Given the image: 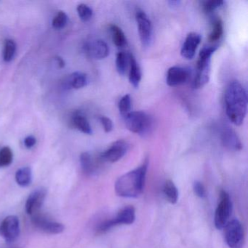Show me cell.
<instances>
[{
	"label": "cell",
	"instance_id": "obj_5",
	"mask_svg": "<svg viewBox=\"0 0 248 248\" xmlns=\"http://www.w3.org/2000/svg\"><path fill=\"white\" fill-rule=\"evenodd\" d=\"M232 202L229 194L225 191H222L220 194V201L215 213V226L216 229H224L229 217L232 215Z\"/></svg>",
	"mask_w": 248,
	"mask_h": 248
},
{
	"label": "cell",
	"instance_id": "obj_10",
	"mask_svg": "<svg viewBox=\"0 0 248 248\" xmlns=\"http://www.w3.org/2000/svg\"><path fill=\"white\" fill-rule=\"evenodd\" d=\"M129 145L123 140H119L113 143L107 150L101 154V158L104 162H118L122 159L128 151Z\"/></svg>",
	"mask_w": 248,
	"mask_h": 248
},
{
	"label": "cell",
	"instance_id": "obj_4",
	"mask_svg": "<svg viewBox=\"0 0 248 248\" xmlns=\"http://www.w3.org/2000/svg\"><path fill=\"white\" fill-rule=\"evenodd\" d=\"M124 119L126 127L132 133L144 136L152 130L153 120L144 111H131Z\"/></svg>",
	"mask_w": 248,
	"mask_h": 248
},
{
	"label": "cell",
	"instance_id": "obj_29",
	"mask_svg": "<svg viewBox=\"0 0 248 248\" xmlns=\"http://www.w3.org/2000/svg\"><path fill=\"white\" fill-rule=\"evenodd\" d=\"M78 13L79 18L84 22H88L92 18L93 10L85 4H80L78 7Z\"/></svg>",
	"mask_w": 248,
	"mask_h": 248
},
{
	"label": "cell",
	"instance_id": "obj_17",
	"mask_svg": "<svg viewBox=\"0 0 248 248\" xmlns=\"http://www.w3.org/2000/svg\"><path fill=\"white\" fill-rule=\"evenodd\" d=\"M129 81L130 83L138 88L141 80V71L137 61L133 54H130V68H129Z\"/></svg>",
	"mask_w": 248,
	"mask_h": 248
},
{
	"label": "cell",
	"instance_id": "obj_20",
	"mask_svg": "<svg viewBox=\"0 0 248 248\" xmlns=\"http://www.w3.org/2000/svg\"><path fill=\"white\" fill-rule=\"evenodd\" d=\"M72 124L78 130L87 135L93 133L92 128L86 117L79 113H76L72 117Z\"/></svg>",
	"mask_w": 248,
	"mask_h": 248
},
{
	"label": "cell",
	"instance_id": "obj_24",
	"mask_svg": "<svg viewBox=\"0 0 248 248\" xmlns=\"http://www.w3.org/2000/svg\"><path fill=\"white\" fill-rule=\"evenodd\" d=\"M223 34V24L220 18H216L212 22V30L209 35L211 43L218 41Z\"/></svg>",
	"mask_w": 248,
	"mask_h": 248
},
{
	"label": "cell",
	"instance_id": "obj_23",
	"mask_svg": "<svg viewBox=\"0 0 248 248\" xmlns=\"http://www.w3.org/2000/svg\"><path fill=\"white\" fill-rule=\"evenodd\" d=\"M32 180L31 168L29 167L21 168L16 173V181L21 186L26 187L30 185Z\"/></svg>",
	"mask_w": 248,
	"mask_h": 248
},
{
	"label": "cell",
	"instance_id": "obj_15",
	"mask_svg": "<svg viewBox=\"0 0 248 248\" xmlns=\"http://www.w3.org/2000/svg\"><path fill=\"white\" fill-rule=\"evenodd\" d=\"M47 194L46 188H38L33 191L27 199L26 202V211L28 214L33 215L38 213L44 203Z\"/></svg>",
	"mask_w": 248,
	"mask_h": 248
},
{
	"label": "cell",
	"instance_id": "obj_31",
	"mask_svg": "<svg viewBox=\"0 0 248 248\" xmlns=\"http://www.w3.org/2000/svg\"><path fill=\"white\" fill-rule=\"evenodd\" d=\"M68 16L63 11H59L53 21V27L56 30H62L67 24Z\"/></svg>",
	"mask_w": 248,
	"mask_h": 248
},
{
	"label": "cell",
	"instance_id": "obj_21",
	"mask_svg": "<svg viewBox=\"0 0 248 248\" xmlns=\"http://www.w3.org/2000/svg\"><path fill=\"white\" fill-rule=\"evenodd\" d=\"M109 30L114 44L117 47H120V48L125 47L127 43V38L121 28H120L118 26L111 24L110 26Z\"/></svg>",
	"mask_w": 248,
	"mask_h": 248
},
{
	"label": "cell",
	"instance_id": "obj_25",
	"mask_svg": "<svg viewBox=\"0 0 248 248\" xmlns=\"http://www.w3.org/2000/svg\"><path fill=\"white\" fill-rule=\"evenodd\" d=\"M164 194L167 200L171 204H175L178 201V191L174 183L170 180H168L165 183L163 188Z\"/></svg>",
	"mask_w": 248,
	"mask_h": 248
},
{
	"label": "cell",
	"instance_id": "obj_2",
	"mask_svg": "<svg viewBox=\"0 0 248 248\" xmlns=\"http://www.w3.org/2000/svg\"><path fill=\"white\" fill-rule=\"evenodd\" d=\"M148 165L149 161L146 159L140 167L120 177L115 184L117 195L127 198L140 196L144 188Z\"/></svg>",
	"mask_w": 248,
	"mask_h": 248
},
{
	"label": "cell",
	"instance_id": "obj_22",
	"mask_svg": "<svg viewBox=\"0 0 248 248\" xmlns=\"http://www.w3.org/2000/svg\"><path fill=\"white\" fill-rule=\"evenodd\" d=\"M87 84V75L82 72H75L68 78V85L74 89H80L86 86Z\"/></svg>",
	"mask_w": 248,
	"mask_h": 248
},
{
	"label": "cell",
	"instance_id": "obj_11",
	"mask_svg": "<svg viewBox=\"0 0 248 248\" xmlns=\"http://www.w3.org/2000/svg\"><path fill=\"white\" fill-rule=\"evenodd\" d=\"M32 223L37 229L50 234H58L64 231V226L62 223L51 221L38 213L33 215Z\"/></svg>",
	"mask_w": 248,
	"mask_h": 248
},
{
	"label": "cell",
	"instance_id": "obj_18",
	"mask_svg": "<svg viewBox=\"0 0 248 248\" xmlns=\"http://www.w3.org/2000/svg\"><path fill=\"white\" fill-rule=\"evenodd\" d=\"M80 163L82 170L87 175H92L97 172L98 164L88 152H84L81 155Z\"/></svg>",
	"mask_w": 248,
	"mask_h": 248
},
{
	"label": "cell",
	"instance_id": "obj_1",
	"mask_svg": "<svg viewBox=\"0 0 248 248\" xmlns=\"http://www.w3.org/2000/svg\"><path fill=\"white\" fill-rule=\"evenodd\" d=\"M225 106L229 120L235 125H241L246 117L248 95L244 87L237 81L230 82L226 88Z\"/></svg>",
	"mask_w": 248,
	"mask_h": 248
},
{
	"label": "cell",
	"instance_id": "obj_3",
	"mask_svg": "<svg viewBox=\"0 0 248 248\" xmlns=\"http://www.w3.org/2000/svg\"><path fill=\"white\" fill-rule=\"evenodd\" d=\"M218 48L217 45L204 46L199 54L197 63V72L194 81V87L197 89L203 88L208 83L211 69V57Z\"/></svg>",
	"mask_w": 248,
	"mask_h": 248
},
{
	"label": "cell",
	"instance_id": "obj_32",
	"mask_svg": "<svg viewBox=\"0 0 248 248\" xmlns=\"http://www.w3.org/2000/svg\"><path fill=\"white\" fill-rule=\"evenodd\" d=\"M99 120L106 133H110L113 130V123L111 119L106 116H101Z\"/></svg>",
	"mask_w": 248,
	"mask_h": 248
},
{
	"label": "cell",
	"instance_id": "obj_9",
	"mask_svg": "<svg viewBox=\"0 0 248 248\" xmlns=\"http://www.w3.org/2000/svg\"><path fill=\"white\" fill-rule=\"evenodd\" d=\"M19 219L17 216H8L0 224V235L6 242H14L19 236Z\"/></svg>",
	"mask_w": 248,
	"mask_h": 248
},
{
	"label": "cell",
	"instance_id": "obj_13",
	"mask_svg": "<svg viewBox=\"0 0 248 248\" xmlns=\"http://www.w3.org/2000/svg\"><path fill=\"white\" fill-rule=\"evenodd\" d=\"M85 48L88 56L95 60H102L109 54L108 45L102 40H93L87 43Z\"/></svg>",
	"mask_w": 248,
	"mask_h": 248
},
{
	"label": "cell",
	"instance_id": "obj_34",
	"mask_svg": "<svg viewBox=\"0 0 248 248\" xmlns=\"http://www.w3.org/2000/svg\"><path fill=\"white\" fill-rule=\"evenodd\" d=\"M37 143V140L35 138L32 136H27L25 139H24V144H25L26 147L27 149H31L34 145Z\"/></svg>",
	"mask_w": 248,
	"mask_h": 248
},
{
	"label": "cell",
	"instance_id": "obj_35",
	"mask_svg": "<svg viewBox=\"0 0 248 248\" xmlns=\"http://www.w3.org/2000/svg\"><path fill=\"white\" fill-rule=\"evenodd\" d=\"M55 61H56V64L58 65L59 68L64 67L65 62L63 60V59L58 56V57L55 58Z\"/></svg>",
	"mask_w": 248,
	"mask_h": 248
},
{
	"label": "cell",
	"instance_id": "obj_19",
	"mask_svg": "<svg viewBox=\"0 0 248 248\" xmlns=\"http://www.w3.org/2000/svg\"><path fill=\"white\" fill-rule=\"evenodd\" d=\"M130 54L131 53L124 51H120L117 53L116 68L120 75H124L128 72L130 68Z\"/></svg>",
	"mask_w": 248,
	"mask_h": 248
},
{
	"label": "cell",
	"instance_id": "obj_12",
	"mask_svg": "<svg viewBox=\"0 0 248 248\" xmlns=\"http://www.w3.org/2000/svg\"><path fill=\"white\" fill-rule=\"evenodd\" d=\"M201 40V35L198 33H189L186 37L185 41L181 47V54L182 57L187 60L194 59Z\"/></svg>",
	"mask_w": 248,
	"mask_h": 248
},
{
	"label": "cell",
	"instance_id": "obj_7",
	"mask_svg": "<svg viewBox=\"0 0 248 248\" xmlns=\"http://www.w3.org/2000/svg\"><path fill=\"white\" fill-rule=\"evenodd\" d=\"M136 219V210L133 206H127L119 212L114 218L106 220L98 226V231L105 232L117 225H130L133 223Z\"/></svg>",
	"mask_w": 248,
	"mask_h": 248
},
{
	"label": "cell",
	"instance_id": "obj_26",
	"mask_svg": "<svg viewBox=\"0 0 248 248\" xmlns=\"http://www.w3.org/2000/svg\"><path fill=\"white\" fill-rule=\"evenodd\" d=\"M16 51V45L12 40H7L4 45L3 59L6 62L13 60Z\"/></svg>",
	"mask_w": 248,
	"mask_h": 248
},
{
	"label": "cell",
	"instance_id": "obj_6",
	"mask_svg": "<svg viewBox=\"0 0 248 248\" xmlns=\"http://www.w3.org/2000/svg\"><path fill=\"white\" fill-rule=\"evenodd\" d=\"M225 240L230 248H242L243 247V227L236 219L229 220L224 227Z\"/></svg>",
	"mask_w": 248,
	"mask_h": 248
},
{
	"label": "cell",
	"instance_id": "obj_16",
	"mask_svg": "<svg viewBox=\"0 0 248 248\" xmlns=\"http://www.w3.org/2000/svg\"><path fill=\"white\" fill-rule=\"evenodd\" d=\"M221 141L223 146L229 150L239 151L242 149L240 139L232 129L226 128L223 130L221 134Z\"/></svg>",
	"mask_w": 248,
	"mask_h": 248
},
{
	"label": "cell",
	"instance_id": "obj_8",
	"mask_svg": "<svg viewBox=\"0 0 248 248\" xmlns=\"http://www.w3.org/2000/svg\"><path fill=\"white\" fill-rule=\"evenodd\" d=\"M136 19L142 46L144 47H149L153 39V27L152 21L146 13L140 9L136 11Z\"/></svg>",
	"mask_w": 248,
	"mask_h": 248
},
{
	"label": "cell",
	"instance_id": "obj_28",
	"mask_svg": "<svg viewBox=\"0 0 248 248\" xmlns=\"http://www.w3.org/2000/svg\"><path fill=\"white\" fill-rule=\"evenodd\" d=\"M14 159V154L11 148L5 146L0 150V168L11 165Z\"/></svg>",
	"mask_w": 248,
	"mask_h": 248
},
{
	"label": "cell",
	"instance_id": "obj_27",
	"mask_svg": "<svg viewBox=\"0 0 248 248\" xmlns=\"http://www.w3.org/2000/svg\"><path fill=\"white\" fill-rule=\"evenodd\" d=\"M119 111L123 117H125L129 113L131 112L132 100L130 95H125L120 99L118 104Z\"/></svg>",
	"mask_w": 248,
	"mask_h": 248
},
{
	"label": "cell",
	"instance_id": "obj_33",
	"mask_svg": "<svg viewBox=\"0 0 248 248\" xmlns=\"http://www.w3.org/2000/svg\"><path fill=\"white\" fill-rule=\"evenodd\" d=\"M194 191L196 195L200 198H204L206 196L205 188L200 181H195L194 184Z\"/></svg>",
	"mask_w": 248,
	"mask_h": 248
},
{
	"label": "cell",
	"instance_id": "obj_36",
	"mask_svg": "<svg viewBox=\"0 0 248 248\" xmlns=\"http://www.w3.org/2000/svg\"><path fill=\"white\" fill-rule=\"evenodd\" d=\"M181 1H178V0H171V1H169L168 2V4H169L170 6L172 7H177L181 4Z\"/></svg>",
	"mask_w": 248,
	"mask_h": 248
},
{
	"label": "cell",
	"instance_id": "obj_14",
	"mask_svg": "<svg viewBox=\"0 0 248 248\" xmlns=\"http://www.w3.org/2000/svg\"><path fill=\"white\" fill-rule=\"evenodd\" d=\"M189 78V72L181 66H172L167 72L166 82L169 86L184 85Z\"/></svg>",
	"mask_w": 248,
	"mask_h": 248
},
{
	"label": "cell",
	"instance_id": "obj_30",
	"mask_svg": "<svg viewBox=\"0 0 248 248\" xmlns=\"http://www.w3.org/2000/svg\"><path fill=\"white\" fill-rule=\"evenodd\" d=\"M224 5V2L221 0H211L203 2L202 9L206 14H210L214 12L218 8H221Z\"/></svg>",
	"mask_w": 248,
	"mask_h": 248
}]
</instances>
